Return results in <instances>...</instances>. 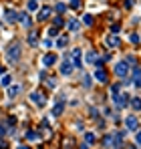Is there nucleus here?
Listing matches in <instances>:
<instances>
[{"label":"nucleus","instance_id":"f257e3e1","mask_svg":"<svg viewBox=\"0 0 141 149\" xmlns=\"http://www.w3.org/2000/svg\"><path fill=\"white\" fill-rule=\"evenodd\" d=\"M20 54H22V47H20V42H12V45H8V49H6V61H8L10 65H16V63L20 61Z\"/></svg>","mask_w":141,"mask_h":149},{"label":"nucleus","instance_id":"f03ea898","mask_svg":"<svg viewBox=\"0 0 141 149\" xmlns=\"http://www.w3.org/2000/svg\"><path fill=\"white\" fill-rule=\"evenodd\" d=\"M111 99H113V103H115L117 109H125L129 97H127V93H117V91H113V93H111Z\"/></svg>","mask_w":141,"mask_h":149},{"label":"nucleus","instance_id":"7ed1b4c3","mask_svg":"<svg viewBox=\"0 0 141 149\" xmlns=\"http://www.w3.org/2000/svg\"><path fill=\"white\" fill-rule=\"evenodd\" d=\"M115 74H117L119 79H125V77L129 74V65H127V61L117 63V67H115Z\"/></svg>","mask_w":141,"mask_h":149},{"label":"nucleus","instance_id":"20e7f679","mask_svg":"<svg viewBox=\"0 0 141 149\" xmlns=\"http://www.w3.org/2000/svg\"><path fill=\"white\" fill-rule=\"evenodd\" d=\"M30 101H32L34 105H38V107H45V105H47V97H45V93H40V91L30 93Z\"/></svg>","mask_w":141,"mask_h":149},{"label":"nucleus","instance_id":"39448f33","mask_svg":"<svg viewBox=\"0 0 141 149\" xmlns=\"http://www.w3.org/2000/svg\"><path fill=\"white\" fill-rule=\"evenodd\" d=\"M81 56H83V50L81 49H73V52H70V63H73L75 67H81V65H83Z\"/></svg>","mask_w":141,"mask_h":149},{"label":"nucleus","instance_id":"423d86ee","mask_svg":"<svg viewBox=\"0 0 141 149\" xmlns=\"http://www.w3.org/2000/svg\"><path fill=\"white\" fill-rule=\"evenodd\" d=\"M105 42H107V47H109V49H117L119 45H121V38H119V34L113 32V34H109V36H107V40H105Z\"/></svg>","mask_w":141,"mask_h":149},{"label":"nucleus","instance_id":"0eeeda50","mask_svg":"<svg viewBox=\"0 0 141 149\" xmlns=\"http://www.w3.org/2000/svg\"><path fill=\"white\" fill-rule=\"evenodd\" d=\"M125 127H127L129 131H137V129H139V121L135 119V115H129V117L125 119Z\"/></svg>","mask_w":141,"mask_h":149},{"label":"nucleus","instance_id":"6e6552de","mask_svg":"<svg viewBox=\"0 0 141 149\" xmlns=\"http://www.w3.org/2000/svg\"><path fill=\"white\" fill-rule=\"evenodd\" d=\"M20 91H22V85H8V91H6V93H8L10 99H16Z\"/></svg>","mask_w":141,"mask_h":149},{"label":"nucleus","instance_id":"1a4fd4ad","mask_svg":"<svg viewBox=\"0 0 141 149\" xmlns=\"http://www.w3.org/2000/svg\"><path fill=\"white\" fill-rule=\"evenodd\" d=\"M73 69H75V65L70 63V61H65V63H61V73L65 74V77H69L73 73Z\"/></svg>","mask_w":141,"mask_h":149},{"label":"nucleus","instance_id":"9d476101","mask_svg":"<svg viewBox=\"0 0 141 149\" xmlns=\"http://www.w3.org/2000/svg\"><path fill=\"white\" fill-rule=\"evenodd\" d=\"M63 111H65V103H63V99H61L59 103H57V105H54V107H52V109H50V113H52L54 117L63 115Z\"/></svg>","mask_w":141,"mask_h":149},{"label":"nucleus","instance_id":"9b49d317","mask_svg":"<svg viewBox=\"0 0 141 149\" xmlns=\"http://www.w3.org/2000/svg\"><path fill=\"white\" fill-rule=\"evenodd\" d=\"M121 143H123V133H113V135H111V147H119V145H121Z\"/></svg>","mask_w":141,"mask_h":149},{"label":"nucleus","instance_id":"f8f14e48","mask_svg":"<svg viewBox=\"0 0 141 149\" xmlns=\"http://www.w3.org/2000/svg\"><path fill=\"white\" fill-rule=\"evenodd\" d=\"M18 22H20L22 26H26V28H30V26H32V20L28 18V14H26V12H20V14H18Z\"/></svg>","mask_w":141,"mask_h":149},{"label":"nucleus","instance_id":"ddd939ff","mask_svg":"<svg viewBox=\"0 0 141 149\" xmlns=\"http://www.w3.org/2000/svg\"><path fill=\"white\" fill-rule=\"evenodd\" d=\"M59 58H57V54H52V52H48V54H45V58H43V65L45 67H50V65H54Z\"/></svg>","mask_w":141,"mask_h":149},{"label":"nucleus","instance_id":"4468645a","mask_svg":"<svg viewBox=\"0 0 141 149\" xmlns=\"http://www.w3.org/2000/svg\"><path fill=\"white\" fill-rule=\"evenodd\" d=\"M4 18H6V22H16V20H18V14H16L14 10L6 8V12H4Z\"/></svg>","mask_w":141,"mask_h":149},{"label":"nucleus","instance_id":"2eb2a0df","mask_svg":"<svg viewBox=\"0 0 141 149\" xmlns=\"http://www.w3.org/2000/svg\"><path fill=\"white\" fill-rule=\"evenodd\" d=\"M28 45H30V47H38V32H36V30H32V32L28 34Z\"/></svg>","mask_w":141,"mask_h":149},{"label":"nucleus","instance_id":"dca6fc26","mask_svg":"<svg viewBox=\"0 0 141 149\" xmlns=\"http://www.w3.org/2000/svg\"><path fill=\"white\" fill-rule=\"evenodd\" d=\"M48 16H50V6H45V8H40V12H38V20L43 22V20H47Z\"/></svg>","mask_w":141,"mask_h":149},{"label":"nucleus","instance_id":"f3484780","mask_svg":"<svg viewBox=\"0 0 141 149\" xmlns=\"http://www.w3.org/2000/svg\"><path fill=\"white\" fill-rule=\"evenodd\" d=\"M95 79H97L99 83H107V73L99 67V69H97V73H95Z\"/></svg>","mask_w":141,"mask_h":149},{"label":"nucleus","instance_id":"a211bd4d","mask_svg":"<svg viewBox=\"0 0 141 149\" xmlns=\"http://www.w3.org/2000/svg\"><path fill=\"white\" fill-rule=\"evenodd\" d=\"M133 83L135 87H141V69H133Z\"/></svg>","mask_w":141,"mask_h":149},{"label":"nucleus","instance_id":"6ab92c4d","mask_svg":"<svg viewBox=\"0 0 141 149\" xmlns=\"http://www.w3.org/2000/svg\"><path fill=\"white\" fill-rule=\"evenodd\" d=\"M67 26H69V30H73V32L81 30V24H79V20H69V22H67Z\"/></svg>","mask_w":141,"mask_h":149},{"label":"nucleus","instance_id":"aec40b11","mask_svg":"<svg viewBox=\"0 0 141 149\" xmlns=\"http://www.w3.org/2000/svg\"><path fill=\"white\" fill-rule=\"evenodd\" d=\"M85 61H87V63H95V61H97V52H95V50H87Z\"/></svg>","mask_w":141,"mask_h":149},{"label":"nucleus","instance_id":"412c9836","mask_svg":"<svg viewBox=\"0 0 141 149\" xmlns=\"http://www.w3.org/2000/svg\"><path fill=\"white\" fill-rule=\"evenodd\" d=\"M131 107H133L135 111H141V99L139 97H133V99H131Z\"/></svg>","mask_w":141,"mask_h":149},{"label":"nucleus","instance_id":"4be33fe9","mask_svg":"<svg viewBox=\"0 0 141 149\" xmlns=\"http://www.w3.org/2000/svg\"><path fill=\"white\" fill-rule=\"evenodd\" d=\"M67 45H69V38H67V36H61V38L57 40V47H59V49H65Z\"/></svg>","mask_w":141,"mask_h":149},{"label":"nucleus","instance_id":"5701e85b","mask_svg":"<svg viewBox=\"0 0 141 149\" xmlns=\"http://www.w3.org/2000/svg\"><path fill=\"white\" fill-rule=\"evenodd\" d=\"M0 83H2V87H8V85L12 83V77H10V74H2V79H0Z\"/></svg>","mask_w":141,"mask_h":149},{"label":"nucleus","instance_id":"b1692460","mask_svg":"<svg viewBox=\"0 0 141 149\" xmlns=\"http://www.w3.org/2000/svg\"><path fill=\"white\" fill-rule=\"evenodd\" d=\"M26 139H28V141H36V139H40V135L34 133V131H28V133H26Z\"/></svg>","mask_w":141,"mask_h":149},{"label":"nucleus","instance_id":"393cba45","mask_svg":"<svg viewBox=\"0 0 141 149\" xmlns=\"http://www.w3.org/2000/svg\"><path fill=\"white\" fill-rule=\"evenodd\" d=\"M83 22L87 26H93V16H91V14H85V16H83Z\"/></svg>","mask_w":141,"mask_h":149},{"label":"nucleus","instance_id":"a878e982","mask_svg":"<svg viewBox=\"0 0 141 149\" xmlns=\"http://www.w3.org/2000/svg\"><path fill=\"white\" fill-rule=\"evenodd\" d=\"M85 141H87V143L91 145V143L95 141V133H91V131H89V133H85Z\"/></svg>","mask_w":141,"mask_h":149},{"label":"nucleus","instance_id":"bb28decb","mask_svg":"<svg viewBox=\"0 0 141 149\" xmlns=\"http://www.w3.org/2000/svg\"><path fill=\"white\" fill-rule=\"evenodd\" d=\"M129 38H131V42H133V45H139V34H137V32H133Z\"/></svg>","mask_w":141,"mask_h":149},{"label":"nucleus","instance_id":"cd10ccee","mask_svg":"<svg viewBox=\"0 0 141 149\" xmlns=\"http://www.w3.org/2000/svg\"><path fill=\"white\" fill-rule=\"evenodd\" d=\"M83 85H85L87 89L91 87V77H89V74H85V77H83Z\"/></svg>","mask_w":141,"mask_h":149},{"label":"nucleus","instance_id":"c85d7f7f","mask_svg":"<svg viewBox=\"0 0 141 149\" xmlns=\"http://www.w3.org/2000/svg\"><path fill=\"white\" fill-rule=\"evenodd\" d=\"M45 81H47V87H50V89L57 87V81H54V79H45Z\"/></svg>","mask_w":141,"mask_h":149},{"label":"nucleus","instance_id":"c756f323","mask_svg":"<svg viewBox=\"0 0 141 149\" xmlns=\"http://www.w3.org/2000/svg\"><path fill=\"white\" fill-rule=\"evenodd\" d=\"M48 34H50V36H57V34H59V26H54V24H52V28L48 30Z\"/></svg>","mask_w":141,"mask_h":149},{"label":"nucleus","instance_id":"7c9ffc66","mask_svg":"<svg viewBox=\"0 0 141 149\" xmlns=\"http://www.w3.org/2000/svg\"><path fill=\"white\" fill-rule=\"evenodd\" d=\"M65 10H67V6H65L63 2H59V4H57V12H65Z\"/></svg>","mask_w":141,"mask_h":149},{"label":"nucleus","instance_id":"2f4dec72","mask_svg":"<svg viewBox=\"0 0 141 149\" xmlns=\"http://www.w3.org/2000/svg\"><path fill=\"white\" fill-rule=\"evenodd\" d=\"M28 8H30V10H36V8H38L36 0H30V2H28Z\"/></svg>","mask_w":141,"mask_h":149},{"label":"nucleus","instance_id":"473e14b6","mask_svg":"<svg viewBox=\"0 0 141 149\" xmlns=\"http://www.w3.org/2000/svg\"><path fill=\"white\" fill-rule=\"evenodd\" d=\"M63 24H65V22H63V18H61V16H57V18H54V26H59V28H61Z\"/></svg>","mask_w":141,"mask_h":149},{"label":"nucleus","instance_id":"72a5a7b5","mask_svg":"<svg viewBox=\"0 0 141 149\" xmlns=\"http://www.w3.org/2000/svg\"><path fill=\"white\" fill-rule=\"evenodd\" d=\"M101 143H103V145H111V135H105V139H103Z\"/></svg>","mask_w":141,"mask_h":149},{"label":"nucleus","instance_id":"f704fd0d","mask_svg":"<svg viewBox=\"0 0 141 149\" xmlns=\"http://www.w3.org/2000/svg\"><path fill=\"white\" fill-rule=\"evenodd\" d=\"M6 131H8V129H6V125L0 123V137H2V135H6Z\"/></svg>","mask_w":141,"mask_h":149},{"label":"nucleus","instance_id":"c9c22d12","mask_svg":"<svg viewBox=\"0 0 141 149\" xmlns=\"http://www.w3.org/2000/svg\"><path fill=\"white\" fill-rule=\"evenodd\" d=\"M70 6H73V8H79V6H81V0H70Z\"/></svg>","mask_w":141,"mask_h":149},{"label":"nucleus","instance_id":"e433bc0d","mask_svg":"<svg viewBox=\"0 0 141 149\" xmlns=\"http://www.w3.org/2000/svg\"><path fill=\"white\" fill-rule=\"evenodd\" d=\"M119 30H121V26H119V24H113V26H111V32H115V34H119Z\"/></svg>","mask_w":141,"mask_h":149},{"label":"nucleus","instance_id":"4c0bfd02","mask_svg":"<svg viewBox=\"0 0 141 149\" xmlns=\"http://www.w3.org/2000/svg\"><path fill=\"white\" fill-rule=\"evenodd\" d=\"M127 65H135V58H133V56H131V54H129V56H127Z\"/></svg>","mask_w":141,"mask_h":149},{"label":"nucleus","instance_id":"58836bf2","mask_svg":"<svg viewBox=\"0 0 141 149\" xmlns=\"http://www.w3.org/2000/svg\"><path fill=\"white\" fill-rule=\"evenodd\" d=\"M125 8H133V0H125Z\"/></svg>","mask_w":141,"mask_h":149},{"label":"nucleus","instance_id":"ea45409f","mask_svg":"<svg viewBox=\"0 0 141 149\" xmlns=\"http://www.w3.org/2000/svg\"><path fill=\"white\" fill-rule=\"evenodd\" d=\"M135 141H137V145H141V131H137V137H135Z\"/></svg>","mask_w":141,"mask_h":149},{"label":"nucleus","instance_id":"a19ab883","mask_svg":"<svg viewBox=\"0 0 141 149\" xmlns=\"http://www.w3.org/2000/svg\"><path fill=\"white\" fill-rule=\"evenodd\" d=\"M0 74H4V67L2 65H0Z\"/></svg>","mask_w":141,"mask_h":149}]
</instances>
